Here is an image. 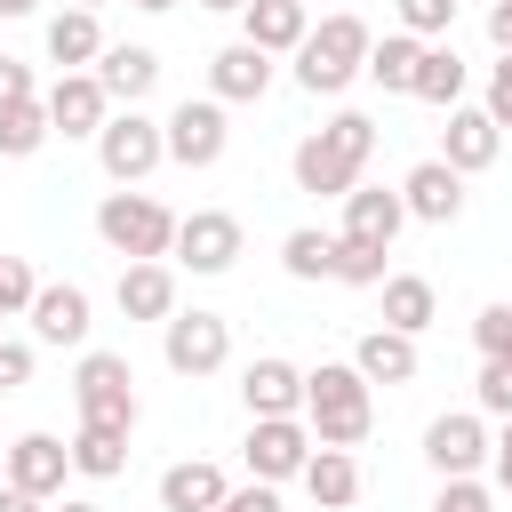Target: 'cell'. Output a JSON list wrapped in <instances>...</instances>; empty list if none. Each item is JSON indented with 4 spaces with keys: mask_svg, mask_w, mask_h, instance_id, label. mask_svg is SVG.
I'll return each instance as SVG.
<instances>
[{
    "mask_svg": "<svg viewBox=\"0 0 512 512\" xmlns=\"http://www.w3.org/2000/svg\"><path fill=\"white\" fill-rule=\"evenodd\" d=\"M368 152H376V120H368V112H336L320 136L296 144V192H312V200H344V192L360 184Z\"/></svg>",
    "mask_w": 512,
    "mask_h": 512,
    "instance_id": "obj_1",
    "label": "cell"
},
{
    "mask_svg": "<svg viewBox=\"0 0 512 512\" xmlns=\"http://www.w3.org/2000/svg\"><path fill=\"white\" fill-rule=\"evenodd\" d=\"M376 384L352 368V360H320L312 376H304V424H312V440L320 448H360L368 440V424H376V400H368Z\"/></svg>",
    "mask_w": 512,
    "mask_h": 512,
    "instance_id": "obj_2",
    "label": "cell"
},
{
    "mask_svg": "<svg viewBox=\"0 0 512 512\" xmlns=\"http://www.w3.org/2000/svg\"><path fill=\"white\" fill-rule=\"evenodd\" d=\"M368 48H376V32H368L360 16H328V24L304 32V48H296V88H304V96H344V88L368 72Z\"/></svg>",
    "mask_w": 512,
    "mask_h": 512,
    "instance_id": "obj_3",
    "label": "cell"
},
{
    "mask_svg": "<svg viewBox=\"0 0 512 512\" xmlns=\"http://www.w3.org/2000/svg\"><path fill=\"white\" fill-rule=\"evenodd\" d=\"M96 232H104V248L128 256V264H160V256L176 248V216H168L152 192H104V200H96Z\"/></svg>",
    "mask_w": 512,
    "mask_h": 512,
    "instance_id": "obj_4",
    "label": "cell"
},
{
    "mask_svg": "<svg viewBox=\"0 0 512 512\" xmlns=\"http://www.w3.org/2000/svg\"><path fill=\"white\" fill-rule=\"evenodd\" d=\"M72 408H80V424H112V432H136V376H128V360L120 352H80V368H72Z\"/></svg>",
    "mask_w": 512,
    "mask_h": 512,
    "instance_id": "obj_5",
    "label": "cell"
},
{
    "mask_svg": "<svg viewBox=\"0 0 512 512\" xmlns=\"http://www.w3.org/2000/svg\"><path fill=\"white\" fill-rule=\"evenodd\" d=\"M312 424L304 416H248V480H264V488H280V480H304V464H312Z\"/></svg>",
    "mask_w": 512,
    "mask_h": 512,
    "instance_id": "obj_6",
    "label": "cell"
},
{
    "mask_svg": "<svg viewBox=\"0 0 512 512\" xmlns=\"http://www.w3.org/2000/svg\"><path fill=\"white\" fill-rule=\"evenodd\" d=\"M96 160H104V176L128 192V184H144V176L168 160V128H160V120H144V112H112V120H104V136H96Z\"/></svg>",
    "mask_w": 512,
    "mask_h": 512,
    "instance_id": "obj_7",
    "label": "cell"
},
{
    "mask_svg": "<svg viewBox=\"0 0 512 512\" xmlns=\"http://www.w3.org/2000/svg\"><path fill=\"white\" fill-rule=\"evenodd\" d=\"M160 360H168L176 376H216V368L232 360V320H224V312H176V320L160 328Z\"/></svg>",
    "mask_w": 512,
    "mask_h": 512,
    "instance_id": "obj_8",
    "label": "cell"
},
{
    "mask_svg": "<svg viewBox=\"0 0 512 512\" xmlns=\"http://www.w3.org/2000/svg\"><path fill=\"white\" fill-rule=\"evenodd\" d=\"M184 272H200V280H216V272H232L240 264V216H224V208H192V216H176V248H168Z\"/></svg>",
    "mask_w": 512,
    "mask_h": 512,
    "instance_id": "obj_9",
    "label": "cell"
},
{
    "mask_svg": "<svg viewBox=\"0 0 512 512\" xmlns=\"http://www.w3.org/2000/svg\"><path fill=\"white\" fill-rule=\"evenodd\" d=\"M160 128H168V160H176V168H216V160H224V144H232V128H224V104H216V96H184Z\"/></svg>",
    "mask_w": 512,
    "mask_h": 512,
    "instance_id": "obj_10",
    "label": "cell"
},
{
    "mask_svg": "<svg viewBox=\"0 0 512 512\" xmlns=\"http://www.w3.org/2000/svg\"><path fill=\"white\" fill-rule=\"evenodd\" d=\"M488 456H496V448H488V432H480V416H472V408H456V416H432V424H424V464H432L440 480H472Z\"/></svg>",
    "mask_w": 512,
    "mask_h": 512,
    "instance_id": "obj_11",
    "label": "cell"
},
{
    "mask_svg": "<svg viewBox=\"0 0 512 512\" xmlns=\"http://www.w3.org/2000/svg\"><path fill=\"white\" fill-rule=\"evenodd\" d=\"M40 104H48L56 136H104V120H112V96H104L96 72H56V88Z\"/></svg>",
    "mask_w": 512,
    "mask_h": 512,
    "instance_id": "obj_12",
    "label": "cell"
},
{
    "mask_svg": "<svg viewBox=\"0 0 512 512\" xmlns=\"http://www.w3.org/2000/svg\"><path fill=\"white\" fill-rule=\"evenodd\" d=\"M496 152H504V128H496L480 104H456L448 128H440V160H448L456 176H480V168H496Z\"/></svg>",
    "mask_w": 512,
    "mask_h": 512,
    "instance_id": "obj_13",
    "label": "cell"
},
{
    "mask_svg": "<svg viewBox=\"0 0 512 512\" xmlns=\"http://www.w3.org/2000/svg\"><path fill=\"white\" fill-rule=\"evenodd\" d=\"M64 472H72V448L56 440V432H24L16 448H8V488H24V496H64Z\"/></svg>",
    "mask_w": 512,
    "mask_h": 512,
    "instance_id": "obj_14",
    "label": "cell"
},
{
    "mask_svg": "<svg viewBox=\"0 0 512 512\" xmlns=\"http://www.w3.org/2000/svg\"><path fill=\"white\" fill-rule=\"evenodd\" d=\"M400 200H408L416 224H456V216H464V176H456L448 160H416V168L400 176Z\"/></svg>",
    "mask_w": 512,
    "mask_h": 512,
    "instance_id": "obj_15",
    "label": "cell"
},
{
    "mask_svg": "<svg viewBox=\"0 0 512 512\" xmlns=\"http://www.w3.org/2000/svg\"><path fill=\"white\" fill-rule=\"evenodd\" d=\"M240 400H248V416H304V368L280 360V352H264V360H248Z\"/></svg>",
    "mask_w": 512,
    "mask_h": 512,
    "instance_id": "obj_16",
    "label": "cell"
},
{
    "mask_svg": "<svg viewBox=\"0 0 512 512\" xmlns=\"http://www.w3.org/2000/svg\"><path fill=\"white\" fill-rule=\"evenodd\" d=\"M264 88H272V56H264V48L232 40V48L208 56V96H216V104H256Z\"/></svg>",
    "mask_w": 512,
    "mask_h": 512,
    "instance_id": "obj_17",
    "label": "cell"
},
{
    "mask_svg": "<svg viewBox=\"0 0 512 512\" xmlns=\"http://www.w3.org/2000/svg\"><path fill=\"white\" fill-rule=\"evenodd\" d=\"M408 224V200L384 192V184H352L344 192V240H368V248H392Z\"/></svg>",
    "mask_w": 512,
    "mask_h": 512,
    "instance_id": "obj_18",
    "label": "cell"
},
{
    "mask_svg": "<svg viewBox=\"0 0 512 512\" xmlns=\"http://www.w3.org/2000/svg\"><path fill=\"white\" fill-rule=\"evenodd\" d=\"M304 32H312L304 0H248V8H240V40H248V48H264V56H296V48H304Z\"/></svg>",
    "mask_w": 512,
    "mask_h": 512,
    "instance_id": "obj_19",
    "label": "cell"
},
{
    "mask_svg": "<svg viewBox=\"0 0 512 512\" xmlns=\"http://www.w3.org/2000/svg\"><path fill=\"white\" fill-rule=\"evenodd\" d=\"M88 288H72V280H48L40 296H32V336L40 344H88Z\"/></svg>",
    "mask_w": 512,
    "mask_h": 512,
    "instance_id": "obj_20",
    "label": "cell"
},
{
    "mask_svg": "<svg viewBox=\"0 0 512 512\" xmlns=\"http://www.w3.org/2000/svg\"><path fill=\"white\" fill-rule=\"evenodd\" d=\"M48 64H56V72H96V64H104V24H96L88 8L48 16Z\"/></svg>",
    "mask_w": 512,
    "mask_h": 512,
    "instance_id": "obj_21",
    "label": "cell"
},
{
    "mask_svg": "<svg viewBox=\"0 0 512 512\" xmlns=\"http://www.w3.org/2000/svg\"><path fill=\"white\" fill-rule=\"evenodd\" d=\"M112 296H120L128 320H160V328L176 320V272L168 264H120V288Z\"/></svg>",
    "mask_w": 512,
    "mask_h": 512,
    "instance_id": "obj_22",
    "label": "cell"
},
{
    "mask_svg": "<svg viewBox=\"0 0 512 512\" xmlns=\"http://www.w3.org/2000/svg\"><path fill=\"white\" fill-rule=\"evenodd\" d=\"M224 496H232V480L216 464H200V456L160 472V512H224Z\"/></svg>",
    "mask_w": 512,
    "mask_h": 512,
    "instance_id": "obj_23",
    "label": "cell"
},
{
    "mask_svg": "<svg viewBox=\"0 0 512 512\" xmlns=\"http://www.w3.org/2000/svg\"><path fill=\"white\" fill-rule=\"evenodd\" d=\"M96 80H104V96L112 104H144L152 96V80H160V56L152 48H136V40H120V48H104V64H96Z\"/></svg>",
    "mask_w": 512,
    "mask_h": 512,
    "instance_id": "obj_24",
    "label": "cell"
},
{
    "mask_svg": "<svg viewBox=\"0 0 512 512\" xmlns=\"http://www.w3.org/2000/svg\"><path fill=\"white\" fill-rule=\"evenodd\" d=\"M352 368H360L368 384H416V336H400V328H368V336L352 344Z\"/></svg>",
    "mask_w": 512,
    "mask_h": 512,
    "instance_id": "obj_25",
    "label": "cell"
},
{
    "mask_svg": "<svg viewBox=\"0 0 512 512\" xmlns=\"http://www.w3.org/2000/svg\"><path fill=\"white\" fill-rule=\"evenodd\" d=\"M440 320V296H432V280L424 272H392L384 280V328H400V336H424Z\"/></svg>",
    "mask_w": 512,
    "mask_h": 512,
    "instance_id": "obj_26",
    "label": "cell"
},
{
    "mask_svg": "<svg viewBox=\"0 0 512 512\" xmlns=\"http://www.w3.org/2000/svg\"><path fill=\"white\" fill-rule=\"evenodd\" d=\"M304 496H312L320 512H344V504L360 496V464H352V448H312V464H304Z\"/></svg>",
    "mask_w": 512,
    "mask_h": 512,
    "instance_id": "obj_27",
    "label": "cell"
},
{
    "mask_svg": "<svg viewBox=\"0 0 512 512\" xmlns=\"http://www.w3.org/2000/svg\"><path fill=\"white\" fill-rule=\"evenodd\" d=\"M408 96L456 112V104H464V56H456L448 40H424V64H416V88H408Z\"/></svg>",
    "mask_w": 512,
    "mask_h": 512,
    "instance_id": "obj_28",
    "label": "cell"
},
{
    "mask_svg": "<svg viewBox=\"0 0 512 512\" xmlns=\"http://www.w3.org/2000/svg\"><path fill=\"white\" fill-rule=\"evenodd\" d=\"M72 472H80V480H120V472H128V432L80 424V432H72Z\"/></svg>",
    "mask_w": 512,
    "mask_h": 512,
    "instance_id": "obj_29",
    "label": "cell"
},
{
    "mask_svg": "<svg viewBox=\"0 0 512 512\" xmlns=\"http://www.w3.org/2000/svg\"><path fill=\"white\" fill-rule=\"evenodd\" d=\"M416 64H424V40H408V32H384V40L368 48V80H376L384 96H408V88H416Z\"/></svg>",
    "mask_w": 512,
    "mask_h": 512,
    "instance_id": "obj_30",
    "label": "cell"
},
{
    "mask_svg": "<svg viewBox=\"0 0 512 512\" xmlns=\"http://www.w3.org/2000/svg\"><path fill=\"white\" fill-rule=\"evenodd\" d=\"M48 136H56V120H48V104H40V96L0 104V160H32Z\"/></svg>",
    "mask_w": 512,
    "mask_h": 512,
    "instance_id": "obj_31",
    "label": "cell"
},
{
    "mask_svg": "<svg viewBox=\"0 0 512 512\" xmlns=\"http://www.w3.org/2000/svg\"><path fill=\"white\" fill-rule=\"evenodd\" d=\"M384 256H392V248H368V240H344V232H336L328 280H344V288H384Z\"/></svg>",
    "mask_w": 512,
    "mask_h": 512,
    "instance_id": "obj_32",
    "label": "cell"
},
{
    "mask_svg": "<svg viewBox=\"0 0 512 512\" xmlns=\"http://www.w3.org/2000/svg\"><path fill=\"white\" fill-rule=\"evenodd\" d=\"M280 264H288V280H328L336 240H328V232H288V240H280Z\"/></svg>",
    "mask_w": 512,
    "mask_h": 512,
    "instance_id": "obj_33",
    "label": "cell"
},
{
    "mask_svg": "<svg viewBox=\"0 0 512 512\" xmlns=\"http://www.w3.org/2000/svg\"><path fill=\"white\" fill-rule=\"evenodd\" d=\"M392 8H400L408 40H448V24H456V0H392Z\"/></svg>",
    "mask_w": 512,
    "mask_h": 512,
    "instance_id": "obj_34",
    "label": "cell"
},
{
    "mask_svg": "<svg viewBox=\"0 0 512 512\" xmlns=\"http://www.w3.org/2000/svg\"><path fill=\"white\" fill-rule=\"evenodd\" d=\"M472 344H480V360H504V368H512V304H480Z\"/></svg>",
    "mask_w": 512,
    "mask_h": 512,
    "instance_id": "obj_35",
    "label": "cell"
},
{
    "mask_svg": "<svg viewBox=\"0 0 512 512\" xmlns=\"http://www.w3.org/2000/svg\"><path fill=\"white\" fill-rule=\"evenodd\" d=\"M32 296H40V272L24 256H0V312H32Z\"/></svg>",
    "mask_w": 512,
    "mask_h": 512,
    "instance_id": "obj_36",
    "label": "cell"
},
{
    "mask_svg": "<svg viewBox=\"0 0 512 512\" xmlns=\"http://www.w3.org/2000/svg\"><path fill=\"white\" fill-rule=\"evenodd\" d=\"M472 392H480V416H504V424H512V368H504V360H480Z\"/></svg>",
    "mask_w": 512,
    "mask_h": 512,
    "instance_id": "obj_37",
    "label": "cell"
},
{
    "mask_svg": "<svg viewBox=\"0 0 512 512\" xmlns=\"http://www.w3.org/2000/svg\"><path fill=\"white\" fill-rule=\"evenodd\" d=\"M432 512H496V504H488V488H480V480H440Z\"/></svg>",
    "mask_w": 512,
    "mask_h": 512,
    "instance_id": "obj_38",
    "label": "cell"
},
{
    "mask_svg": "<svg viewBox=\"0 0 512 512\" xmlns=\"http://www.w3.org/2000/svg\"><path fill=\"white\" fill-rule=\"evenodd\" d=\"M16 384H32V344L0 336V392H16Z\"/></svg>",
    "mask_w": 512,
    "mask_h": 512,
    "instance_id": "obj_39",
    "label": "cell"
},
{
    "mask_svg": "<svg viewBox=\"0 0 512 512\" xmlns=\"http://www.w3.org/2000/svg\"><path fill=\"white\" fill-rule=\"evenodd\" d=\"M480 112H488L496 128H512V56H504V64L488 72V104H480Z\"/></svg>",
    "mask_w": 512,
    "mask_h": 512,
    "instance_id": "obj_40",
    "label": "cell"
},
{
    "mask_svg": "<svg viewBox=\"0 0 512 512\" xmlns=\"http://www.w3.org/2000/svg\"><path fill=\"white\" fill-rule=\"evenodd\" d=\"M32 96V64L24 56H0V104H24Z\"/></svg>",
    "mask_w": 512,
    "mask_h": 512,
    "instance_id": "obj_41",
    "label": "cell"
},
{
    "mask_svg": "<svg viewBox=\"0 0 512 512\" xmlns=\"http://www.w3.org/2000/svg\"><path fill=\"white\" fill-rule=\"evenodd\" d=\"M224 512H280V496H272L264 480H248V488H232V496H224Z\"/></svg>",
    "mask_w": 512,
    "mask_h": 512,
    "instance_id": "obj_42",
    "label": "cell"
},
{
    "mask_svg": "<svg viewBox=\"0 0 512 512\" xmlns=\"http://www.w3.org/2000/svg\"><path fill=\"white\" fill-rule=\"evenodd\" d=\"M488 40L512 56V0H496V8H488Z\"/></svg>",
    "mask_w": 512,
    "mask_h": 512,
    "instance_id": "obj_43",
    "label": "cell"
},
{
    "mask_svg": "<svg viewBox=\"0 0 512 512\" xmlns=\"http://www.w3.org/2000/svg\"><path fill=\"white\" fill-rule=\"evenodd\" d=\"M488 464H496V488L512 496V424H504V440H496V456H488Z\"/></svg>",
    "mask_w": 512,
    "mask_h": 512,
    "instance_id": "obj_44",
    "label": "cell"
},
{
    "mask_svg": "<svg viewBox=\"0 0 512 512\" xmlns=\"http://www.w3.org/2000/svg\"><path fill=\"white\" fill-rule=\"evenodd\" d=\"M0 512H48L40 496H24V488H0Z\"/></svg>",
    "mask_w": 512,
    "mask_h": 512,
    "instance_id": "obj_45",
    "label": "cell"
},
{
    "mask_svg": "<svg viewBox=\"0 0 512 512\" xmlns=\"http://www.w3.org/2000/svg\"><path fill=\"white\" fill-rule=\"evenodd\" d=\"M32 8H40V0H0V16H32Z\"/></svg>",
    "mask_w": 512,
    "mask_h": 512,
    "instance_id": "obj_46",
    "label": "cell"
},
{
    "mask_svg": "<svg viewBox=\"0 0 512 512\" xmlns=\"http://www.w3.org/2000/svg\"><path fill=\"white\" fill-rule=\"evenodd\" d=\"M128 8H144V16H160V8H176V0H128Z\"/></svg>",
    "mask_w": 512,
    "mask_h": 512,
    "instance_id": "obj_47",
    "label": "cell"
},
{
    "mask_svg": "<svg viewBox=\"0 0 512 512\" xmlns=\"http://www.w3.org/2000/svg\"><path fill=\"white\" fill-rule=\"evenodd\" d=\"M200 8H248V0H200Z\"/></svg>",
    "mask_w": 512,
    "mask_h": 512,
    "instance_id": "obj_48",
    "label": "cell"
},
{
    "mask_svg": "<svg viewBox=\"0 0 512 512\" xmlns=\"http://www.w3.org/2000/svg\"><path fill=\"white\" fill-rule=\"evenodd\" d=\"M64 512H96V504H80V496H72V504H64Z\"/></svg>",
    "mask_w": 512,
    "mask_h": 512,
    "instance_id": "obj_49",
    "label": "cell"
},
{
    "mask_svg": "<svg viewBox=\"0 0 512 512\" xmlns=\"http://www.w3.org/2000/svg\"><path fill=\"white\" fill-rule=\"evenodd\" d=\"M72 8H88V16H96V8H104V0H72Z\"/></svg>",
    "mask_w": 512,
    "mask_h": 512,
    "instance_id": "obj_50",
    "label": "cell"
},
{
    "mask_svg": "<svg viewBox=\"0 0 512 512\" xmlns=\"http://www.w3.org/2000/svg\"><path fill=\"white\" fill-rule=\"evenodd\" d=\"M0 320H8V312H0Z\"/></svg>",
    "mask_w": 512,
    "mask_h": 512,
    "instance_id": "obj_51",
    "label": "cell"
}]
</instances>
